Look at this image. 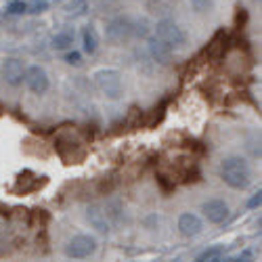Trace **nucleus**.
<instances>
[{"mask_svg": "<svg viewBox=\"0 0 262 262\" xmlns=\"http://www.w3.org/2000/svg\"><path fill=\"white\" fill-rule=\"evenodd\" d=\"M221 179L231 189H248L252 181V170L246 158L242 156H229L221 164Z\"/></svg>", "mask_w": 262, "mask_h": 262, "instance_id": "nucleus-1", "label": "nucleus"}, {"mask_svg": "<svg viewBox=\"0 0 262 262\" xmlns=\"http://www.w3.org/2000/svg\"><path fill=\"white\" fill-rule=\"evenodd\" d=\"M95 84L97 89L107 97V99H118L122 95V74L112 68H103L95 72Z\"/></svg>", "mask_w": 262, "mask_h": 262, "instance_id": "nucleus-2", "label": "nucleus"}, {"mask_svg": "<svg viewBox=\"0 0 262 262\" xmlns=\"http://www.w3.org/2000/svg\"><path fill=\"white\" fill-rule=\"evenodd\" d=\"M156 38L162 40V42H166L170 49L183 47L185 42H187V34L183 32V28L174 19H162V21H158V26H156Z\"/></svg>", "mask_w": 262, "mask_h": 262, "instance_id": "nucleus-3", "label": "nucleus"}, {"mask_svg": "<svg viewBox=\"0 0 262 262\" xmlns=\"http://www.w3.org/2000/svg\"><path fill=\"white\" fill-rule=\"evenodd\" d=\"M135 34V24L130 21V17H114L105 28V36L112 45H124L130 40V36Z\"/></svg>", "mask_w": 262, "mask_h": 262, "instance_id": "nucleus-4", "label": "nucleus"}, {"mask_svg": "<svg viewBox=\"0 0 262 262\" xmlns=\"http://www.w3.org/2000/svg\"><path fill=\"white\" fill-rule=\"evenodd\" d=\"M95 250H97V239L93 235H74L65 244V256L74 260L89 258L91 254H95Z\"/></svg>", "mask_w": 262, "mask_h": 262, "instance_id": "nucleus-5", "label": "nucleus"}, {"mask_svg": "<svg viewBox=\"0 0 262 262\" xmlns=\"http://www.w3.org/2000/svg\"><path fill=\"white\" fill-rule=\"evenodd\" d=\"M26 84L28 89L34 93V95H45L51 86V80H49V74L45 68H40V65H32V68L26 72Z\"/></svg>", "mask_w": 262, "mask_h": 262, "instance_id": "nucleus-6", "label": "nucleus"}, {"mask_svg": "<svg viewBox=\"0 0 262 262\" xmlns=\"http://www.w3.org/2000/svg\"><path fill=\"white\" fill-rule=\"evenodd\" d=\"M202 212H204V216L208 218L210 223L221 225L229 218V204L225 200H208L202 206Z\"/></svg>", "mask_w": 262, "mask_h": 262, "instance_id": "nucleus-7", "label": "nucleus"}, {"mask_svg": "<svg viewBox=\"0 0 262 262\" xmlns=\"http://www.w3.org/2000/svg\"><path fill=\"white\" fill-rule=\"evenodd\" d=\"M86 218H89V223L93 225V229H97L99 233H109L112 231V223H109L103 206H99V204L89 206L86 208Z\"/></svg>", "mask_w": 262, "mask_h": 262, "instance_id": "nucleus-8", "label": "nucleus"}, {"mask_svg": "<svg viewBox=\"0 0 262 262\" xmlns=\"http://www.w3.org/2000/svg\"><path fill=\"white\" fill-rule=\"evenodd\" d=\"M3 76H5L7 84H11V86H19L21 82H24V78H26L24 63H21L19 59H15V57L7 59L5 65H3Z\"/></svg>", "mask_w": 262, "mask_h": 262, "instance_id": "nucleus-9", "label": "nucleus"}, {"mask_svg": "<svg viewBox=\"0 0 262 262\" xmlns=\"http://www.w3.org/2000/svg\"><path fill=\"white\" fill-rule=\"evenodd\" d=\"M202 229H204V225H202V218H200L198 214H193V212L181 214V218H179V231H181L185 237L200 235Z\"/></svg>", "mask_w": 262, "mask_h": 262, "instance_id": "nucleus-10", "label": "nucleus"}, {"mask_svg": "<svg viewBox=\"0 0 262 262\" xmlns=\"http://www.w3.org/2000/svg\"><path fill=\"white\" fill-rule=\"evenodd\" d=\"M149 51H151V55H154V59H156L158 63H162V65H168V63L172 61V55H174V49H170L166 42H162V40H158V38L151 40Z\"/></svg>", "mask_w": 262, "mask_h": 262, "instance_id": "nucleus-11", "label": "nucleus"}, {"mask_svg": "<svg viewBox=\"0 0 262 262\" xmlns=\"http://www.w3.org/2000/svg\"><path fill=\"white\" fill-rule=\"evenodd\" d=\"M82 45H84V51L89 55L97 53V49H99V34H97V30L93 26H86L82 30Z\"/></svg>", "mask_w": 262, "mask_h": 262, "instance_id": "nucleus-12", "label": "nucleus"}, {"mask_svg": "<svg viewBox=\"0 0 262 262\" xmlns=\"http://www.w3.org/2000/svg\"><path fill=\"white\" fill-rule=\"evenodd\" d=\"M227 34L225 32H218L214 38H212V42H210V47H208V53H210V57H214V59H218V57H223V53H225V49H227Z\"/></svg>", "mask_w": 262, "mask_h": 262, "instance_id": "nucleus-13", "label": "nucleus"}, {"mask_svg": "<svg viewBox=\"0 0 262 262\" xmlns=\"http://www.w3.org/2000/svg\"><path fill=\"white\" fill-rule=\"evenodd\" d=\"M74 45V34L72 32H59L55 38H53V47L57 51H65Z\"/></svg>", "mask_w": 262, "mask_h": 262, "instance_id": "nucleus-14", "label": "nucleus"}, {"mask_svg": "<svg viewBox=\"0 0 262 262\" xmlns=\"http://www.w3.org/2000/svg\"><path fill=\"white\" fill-rule=\"evenodd\" d=\"M223 260V248L221 246H214L210 250H206L195 262H221Z\"/></svg>", "mask_w": 262, "mask_h": 262, "instance_id": "nucleus-15", "label": "nucleus"}, {"mask_svg": "<svg viewBox=\"0 0 262 262\" xmlns=\"http://www.w3.org/2000/svg\"><path fill=\"white\" fill-rule=\"evenodd\" d=\"M49 9V3L47 0H32V3H28V11L30 15H40V13H45Z\"/></svg>", "mask_w": 262, "mask_h": 262, "instance_id": "nucleus-16", "label": "nucleus"}, {"mask_svg": "<svg viewBox=\"0 0 262 262\" xmlns=\"http://www.w3.org/2000/svg\"><path fill=\"white\" fill-rule=\"evenodd\" d=\"M28 11V3L26 0H13V3H9L7 7V13L9 15H24Z\"/></svg>", "mask_w": 262, "mask_h": 262, "instance_id": "nucleus-17", "label": "nucleus"}, {"mask_svg": "<svg viewBox=\"0 0 262 262\" xmlns=\"http://www.w3.org/2000/svg\"><path fill=\"white\" fill-rule=\"evenodd\" d=\"M191 3V9L195 11V13H208L210 9H212V5H214V0H189Z\"/></svg>", "mask_w": 262, "mask_h": 262, "instance_id": "nucleus-18", "label": "nucleus"}, {"mask_svg": "<svg viewBox=\"0 0 262 262\" xmlns=\"http://www.w3.org/2000/svg\"><path fill=\"white\" fill-rule=\"evenodd\" d=\"M252 260H254L252 252H250V250H244V252H239V254H235V256H231V258H225V260H221V262H252Z\"/></svg>", "mask_w": 262, "mask_h": 262, "instance_id": "nucleus-19", "label": "nucleus"}, {"mask_svg": "<svg viewBox=\"0 0 262 262\" xmlns=\"http://www.w3.org/2000/svg\"><path fill=\"white\" fill-rule=\"evenodd\" d=\"M65 61H68L70 65H80L82 63V57H80V53H68V55H65Z\"/></svg>", "mask_w": 262, "mask_h": 262, "instance_id": "nucleus-20", "label": "nucleus"}, {"mask_svg": "<svg viewBox=\"0 0 262 262\" xmlns=\"http://www.w3.org/2000/svg\"><path fill=\"white\" fill-rule=\"evenodd\" d=\"M260 195H262V193H260V191H258V193H256V195H254V198H252V200H250V204H248V206H250V208H258V206H260V200H262V198H260Z\"/></svg>", "mask_w": 262, "mask_h": 262, "instance_id": "nucleus-21", "label": "nucleus"}, {"mask_svg": "<svg viewBox=\"0 0 262 262\" xmlns=\"http://www.w3.org/2000/svg\"><path fill=\"white\" fill-rule=\"evenodd\" d=\"M59 143H61V145H68V143L63 141V139H61ZM78 145H80V143H76V141H70V147H72V149H76ZM59 151H61V156H63V160H65V156H68V154H65V149H59Z\"/></svg>", "mask_w": 262, "mask_h": 262, "instance_id": "nucleus-22", "label": "nucleus"}]
</instances>
